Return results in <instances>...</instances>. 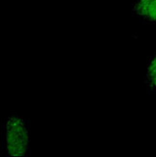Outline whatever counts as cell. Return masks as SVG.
Returning a JSON list of instances; mask_svg holds the SVG:
<instances>
[{
  "label": "cell",
  "mask_w": 156,
  "mask_h": 157,
  "mask_svg": "<svg viewBox=\"0 0 156 157\" xmlns=\"http://www.w3.org/2000/svg\"><path fill=\"white\" fill-rule=\"evenodd\" d=\"M2 149L6 156L24 157L30 149L29 122L18 114L8 115L2 122Z\"/></svg>",
  "instance_id": "obj_1"
},
{
  "label": "cell",
  "mask_w": 156,
  "mask_h": 157,
  "mask_svg": "<svg viewBox=\"0 0 156 157\" xmlns=\"http://www.w3.org/2000/svg\"><path fill=\"white\" fill-rule=\"evenodd\" d=\"M132 15L141 21L156 23V0H135Z\"/></svg>",
  "instance_id": "obj_2"
},
{
  "label": "cell",
  "mask_w": 156,
  "mask_h": 157,
  "mask_svg": "<svg viewBox=\"0 0 156 157\" xmlns=\"http://www.w3.org/2000/svg\"><path fill=\"white\" fill-rule=\"evenodd\" d=\"M144 83L148 91L156 93V52L147 63Z\"/></svg>",
  "instance_id": "obj_3"
}]
</instances>
